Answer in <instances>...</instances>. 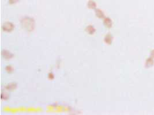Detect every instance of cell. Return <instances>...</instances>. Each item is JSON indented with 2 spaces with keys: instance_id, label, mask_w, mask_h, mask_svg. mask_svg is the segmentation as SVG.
Here are the masks:
<instances>
[{
  "instance_id": "obj_1",
  "label": "cell",
  "mask_w": 154,
  "mask_h": 115,
  "mask_svg": "<svg viewBox=\"0 0 154 115\" xmlns=\"http://www.w3.org/2000/svg\"><path fill=\"white\" fill-rule=\"evenodd\" d=\"M88 3H90L91 4V5H88V6H89L90 8H94L95 7V3L94 1H90L89 2H88Z\"/></svg>"
},
{
  "instance_id": "obj_2",
  "label": "cell",
  "mask_w": 154,
  "mask_h": 115,
  "mask_svg": "<svg viewBox=\"0 0 154 115\" xmlns=\"http://www.w3.org/2000/svg\"><path fill=\"white\" fill-rule=\"evenodd\" d=\"M18 0H9V3L10 4H13V3H15L16 2L18 1Z\"/></svg>"
}]
</instances>
